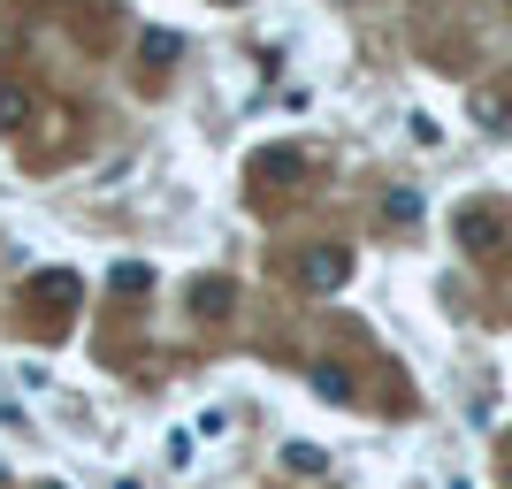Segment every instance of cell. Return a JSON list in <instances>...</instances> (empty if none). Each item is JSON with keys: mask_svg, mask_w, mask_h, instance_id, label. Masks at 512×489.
I'll use <instances>...</instances> for the list:
<instances>
[{"mask_svg": "<svg viewBox=\"0 0 512 489\" xmlns=\"http://www.w3.org/2000/svg\"><path fill=\"white\" fill-rule=\"evenodd\" d=\"M299 283L306 291H344V283H352V253H344V245H306L299 253Z\"/></svg>", "mask_w": 512, "mask_h": 489, "instance_id": "cell-1", "label": "cell"}, {"mask_svg": "<svg viewBox=\"0 0 512 489\" xmlns=\"http://www.w3.org/2000/svg\"><path fill=\"white\" fill-rule=\"evenodd\" d=\"M459 245H467V253H497V245H505V222H497L490 207H459Z\"/></svg>", "mask_w": 512, "mask_h": 489, "instance_id": "cell-2", "label": "cell"}, {"mask_svg": "<svg viewBox=\"0 0 512 489\" xmlns=\"http://www.w3.org/2000/svg\"><path fill=\"white\" fill-rule=\"evenodd\" d=\"M474 115H482V130H512V92H474Z\"/></svg>", "mask_w": 512, "mask_h": 489, "instance_id": "cell-3", "label": "cell"}, {"mask_svg": "<svg viewBox=\"0 0 512 489\" xmlns=\"http://www.w3.org/2000/svg\"><path fill=\"white\" fill-rule=\"evenodd\" d=\"M31 123V92L23 85H0V130H23Z\"/></svg>", "mask_w": 512, "mask_h": 489, "instance_id": "cell-4", "label": "cell"}, {"mask_svg": "<svg viewBox=\"0 0 512 489\" xmlns=\"http://www.w3.org/2000/svg\"><path fill=\"white\" fill-rule=\"evenodd\" d=\"M383 222H406V230H413V222H421V192H413V184H398V192L383 199Z\"/></svg>", "mask_w": 512, "mask_h": 489, "instance_id": "cell-5", "label": "cell"}, {"mask_svg": "<svg viewBox=\"0 0 512 489\" xmlns=\"http://www.w3.org/2000/svg\"><path fill=\"white\" fill-rule=\"evenodd\" d=\"M31 298H54V306H69V298H77V276L46 268V276H31Z\"/></svg>", "mask_w": 512, "mask_h": 489, "instance_id": "cell-6", "label": "cell"}, {"mask_svg": "<svg viewBox=\"0 0 512 489\" xmlns=\"http://www.w3.org/2000/svg\"><path fill=\"white\" fill-rule=\"evenodd\" d=\"M283 467H291V474H321L329 459H321L314 444H283Z\"/></svg>", "mask_w": 512, "mask_h": 489, "instance_id": "cell-7", "label": "cell"}, {"mask_svg": "<svg viewBox=\"0 0 512 489\" xmlns=\"http://www.w3.org/2000/svg\"><path fill=\"white\" fill-rule=\"evenodd\" d=\"M413 123V146H444V123H436V115H406Z\"/></svg>", "mask_w": 512, "mask_h": 489, "instance_id": "cell-8", "label": "cell"}, {"mask_svg": "<svg viewBox=\"0 0 512 489\" xmlns=\"http://www.w3.org/2000/svg\"><path fill=\"white\" fill-rule=\"evenodd\" d=\"M314 390H321V398H352V383H344L337 367H314Z\"/></svg>", "mask_w": 512, "mask_h": 489, "instance_id": "cell-9", "label": "cell"}, {"mask_svg": "<svg viewBox=\"0 0 512 489\" xmlns=\"http://www.w3.org/2000/svg\"><path fill=\"white\" fill-rule=\"evenodd\" d=\"M444 489H474V482H467V474H451V482H444Z\"/></svg>", "mask_w": 512, "mask_h": 489, "instance_id": "cell-10", "label": "cell"}, {"mask_svg": "<svg viewBox=\"0 0 512 489\" xmlns=\"http://www.w3.org/2000/svg\"><path fill=\"white\" fill-rule=\"evenodd\" d=\"M39 489H69V482H39Z\"/></svg>", "mask_w": 512, "mask_h": 489, "instance_id": "cell-11", "label": "cell"}, {"mask_svg": "<svg viewBox=\"0 0 512 489\" xmlns=\"http://www.w3.org/2000/svg\"><path fill=\"white\" fill-rule=\"evenodd\" d=\"M230 8H237V0H230Z\"/></svg>", "mask_w": 512, "mask_h": 489, "instance_id": "cell-12", "label": "cell"}]
</instances>
